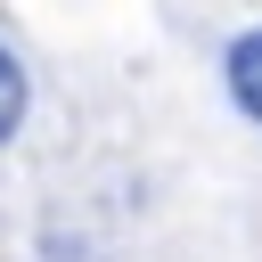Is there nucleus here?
I'll return each instance as SVG.
<instances>
[{
  "label": "nucleus",
  "mask_w": 262,
  "mask_h": 262,
  "mask_svg": "<svg viewBox=\"0 0 262 262\" xmlns=\"http://www.w3.org/2000/svg\"><path fill=\"white\" fill-rule=\"evenodd\" d=\"M25 98H33V82H25V66L0 49V147L16 139V123H25Z\"/></svg>",
  "instance_id": "2"
},
{
  "label": "nucleus",
  "mask_w": 262,
  "mask_h": 262,
  "mask_svg": "<svg viewBox=\"0 0 262 262\" xmlns=\"http://www.w3.org/2000/svg\"><path fill=\"white\" fill-rule=\"evenodd\" d=\"M221 82H229L237 115H246V123H262V25L229 41V57H221Z\"/></svg>",
  "instance_id": "1"
}]
</instances>
